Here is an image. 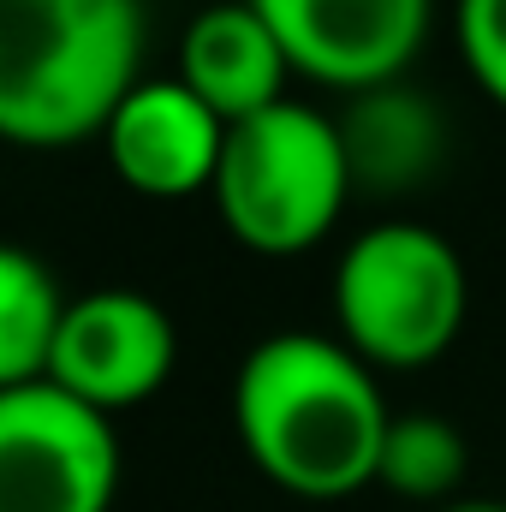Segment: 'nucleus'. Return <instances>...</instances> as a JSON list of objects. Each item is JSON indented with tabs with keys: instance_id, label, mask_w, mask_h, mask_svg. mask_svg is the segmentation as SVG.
I'll return each mask as SVG.
<instances>
[{
	"instance_id": "f257e3e1",
	"label": "nucleus",
	"mask_w": 506,
	"mask_h": 512,
	"mask_svg": "<svg viewBox=\"0 0 506 512\" xmlns=\"http://www.w3.org/2000/svg\"><path fill=\"white\" fill-rule=\"evenodd\" d=\"M376 370L334 334H268L233 376V429L256 471L304 501H340L376 483L387 441Z\"/></svg>"
},
{
	"instance_id": "f03ea898",
	"label": "nucleus",
	"mask_w": 506,
	"mask_h": 512,
	"mask_svg": "<svg viewBox=\"0 0 506 512\" xmlns=\"http://www.w3.org/2000/svg\"><path fill=\"white\" fill-rule=\"evenodd\" d=\"M143 84L137 0H0V137L60 149L102 137Z\"/></svg>"
},
{
	"instance_id": "7ed1b4c3",
	"label": "nucleus",
	"mask_w": 506,
	"mask_h": 512,
	"mask_svg": "<svg viewBox=\"0 0 506 512\" xmlns=\"http://www.w3.org/2000/svg\"><path fill=\"white\" fill-rule=\"evenodd\" d=\"M209 191L239 245L262 256H298L334 233L358 185H352L340 120L304 102H274L227 126Z\"/></svg>"
},
{
	"instance_id": "20e7f679",
	"label": "nucleus",
	"mask_w": 506,
	"mask_h": 512,
	"mask_svg": "<svg viewBox=\"0 0 506 512\" xmlns=\"http://www.w3.org/2000/svg\"><path fill=\"white\" fill-rule=\"evenodd\" d=\"M471 310V274L453 239L423 221L364 227L334 268L340 340L370 370H423L453 352Z\"/></svg>"
},
{
	"instance_id": "39448f33",
	"label": "nucleus",
	"mask_w": 506,
	"mask_h": 512,
	"mask_svg": "<svg viewBox=\"0 0 506 512\" xmlns=\"http://www.w3.org/2000/svg\"><path fill=\"white\" fill-rule=\"evenodd\" d=\"M120 495L114 417L54 382L0 393V512H108Z\"/></svg>"
},
{
	"instance_id": "423d86ee",
	"label": "nucleus",
	"mask_w": 506,
	"mask_h": 512,
	"mask_svg": "<svg viewBox=\"0 0 506 512\" xmlns=\"http://www.w3.org/2000/svg\"><path fill=\"white\" fill-rule=\"evenodd\" d=\"M179 364V328L173 316L131 286L78 292L60 316V340L48 358V382L84 399L102 417H120L131 405L155 399Z\"/></svg>"
},
{
	"instance_id": "0eeeda50",
	"label": "nucleus",
	"mask_w": 506,
	"mask_h": 512,
	"mask_svg": "<svg viewBox=\"0 0 506 512\" xmlns=\"http://www.w3.org/2000/svg\"><path fill=\"white\" fill-rule=\"evenodd\" d=\"M292 72L328 90H387L417 60L435 0H251Z\"/></svg>"
},
{
	"instance_id": "6e6552de",
	"label": "nucleus",
	"mask_w": 506,
	"mask_h": 512,
	"mask_svg": "<svg viewBox=\"0 0 506 512\" xmlns=\"http://www.w3.org/2000/svg\"><path fill=\"white\" fill-rule=\"evenodd\" d=\"M102 143L137 197H197L215 185L227 126L179 78H143L102 126Z\"/></svg>"
},
{
	"instance_id": "1a4fd4ad",
	"label": "nucleus",
	"mask_w": 506,
	"mask_h": 512,
	"mask_svg": "<svg viewBox=\"0 0 506 512\" xmlns=\"http://www.w3.org/2000/svg\"><path fill=\"white\" fill-rule=\"evenodd\" d=\"M286 78H292V60L251 0H215L179 36V84L221 126H239L286 102Z\"/></svg>"
},
{
	"instance_id": "9d476101",
	"label": "nucleus",
	"mask_w": 506,
	"mask_h": 512,
	"mask_svg": "<svg viewBox=\"0 0 506 512\" xmlns=\"http://www.w3.org/2000/svg\"><path fill=\"white\" fill-rule=\"evenodd\" d=\"M346 137V161H352V185L358 191H405L429 173L435 149H441V126L435 108L399 84L387 90H364L352 120H340Z\"/></svg>"
},
{
	"instance_id": "9b49d317",
	"label": "nucleus",
	"mask_w": 506,
	"mask_h": 512,
	"mask_svg": "<svg viewBox=\"0 0 506 512\" xmlns=\"http://www.w3.org/2000/svg\"><path fill=\"white\" fill-rule=\"evenodd\" d=\"M66 292L48 262L24 245H0V393L48 382V358L60 340Z\"/></svg>"
},
{
	"instance_id": "f8f14e48",
	"label": "nucleus",
	"mask_w": 506,
	"mask_h": 512,
	"mask_svg": "<svg viewBox=\"0 0 506 512\" xmlns=\"http://www.w3.org/2000/svg\"><path fill=\"white\" fill-rule=\"evenodd\" d=\"M465 471H471V453H465V435L435 417V411H405L387 423V441H381L376 459V483L399 501H423V507H447L459 501L465 489Z\"/></svg>"
},
{
	"instance_id": "ddd939ff",
	"label": "nucleus",
	"mask_w": 506,
	"mask_h": 512,
	"mask_svg": "<svg viewBox=\"0 0 506 512\" xmlns=\"http://www.w3.org/2000/svg\"><path fill=\"white\" fill-rule=\"evenodd\" d=\"M459 54L471 78L506 108V0H459Z\"/></svg>"
},
{
	"instance_id": "4468645a",
	"label": "nucleus",
	"mask_w": 506,
	"mask_h": 512,
	"mask_svg": "<svg viewBox=\"0 0 506 512\" xmlns=\"http://www.w3.org/2000/svg\"><path fill=\"white\" fill-rule=\"evenodd\" d=\"M441 512H506V501H465L459 495V501H447Z\"/></svg>"
}]
</instances>
